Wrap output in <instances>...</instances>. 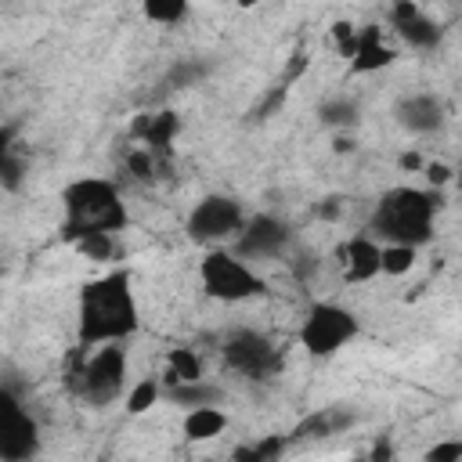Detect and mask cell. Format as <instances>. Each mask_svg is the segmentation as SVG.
Listing matches in <instances>:
<instances>
[{"label": "cell", "instance_id": "obj_17", "mask_svg": "<svg viewBox=\"0 0 462 462\" xmlns=\"http://www.w3.org/2000/svg\"><path fill=\"white\" fill-rule=\"evenodd\" d=\"M191 379H202L199 354L188 350V346H173L170 357H166V383H191Z\"/></svg>", "mask_w": 462, "mask_h": 462}, {"label": "cell", "instance_id": "obj_7", "mask_svg": "<svg viewBox=\"0 0 462 462\" xmlns=\"http://www.w3.org/2000/svg\"><path fill=\"white\" fill-rule=\"evenodd\" d=\"M245 224L242 206L231 195H206L188 213V238L191 242H224L238 235Z\"/></svg>", "mask_w": 462, "mask_h": 462}, {"label": "cell", "instance_id": "obj_25", "mask_svg": "<svg viewBox=\"0 0 462 462\" xmlns=\"http://www.w3.org/2000/svg\"><path fill=\"white\" fill-rule=\"evenodd\" d=\"M332 40H336V51L343 58H350L354 54V40H357V25L354 22H336L332 25Z\"/></svg>", "mask_w": 462, "mask_h": 462}, {"label": "cell", "instance_id": "obj_38", "mask_svg": "<svg viewBox=\"0 0 462 462\" xmlns=\"http://www.w3.org/2000/svg\"><path fill=\"white\" fill-rule=\"evenodd\" d=\"M235 4H238V7H256L260 0H235Z\"/></svg>", "mask_w": 462, "mask_h": 462}, {"label": "cell", "instance_id": "obj_11", "mask_svg": "<svg viewBox=\"0 0 462 462\" xmlns=\"http://www.w3.org/2000/svg\"><path fill=\"white\" fill-rule=\"evenodd\" d=\"M390 22H393V29L401 32V40L411 43V47H419V51L440 43V25H437L433 18H426L415 0H397L393 11H390Z\"/></svg>", "mask_w": 462, "mask_h": 462}, {"label": "cell", "instance_id": "obj_27", "mask_svg": "<svg viewBox=\"0 0 462 462\" xmlns=\"http://www.w3.org/2000/svg\"><path fill=\"white\" fill-rule=\"evenodd\" d=\"M458 458H462V440H444L426 451V462H458Z\"/></svg>", "mask_w": 462, "mask_h": 462}, {"label": "cell", "instance_id": "obj_20", "mask_svg": "<svg viewBox=\"0 0 462 462\" xmlns=\"http://www.w3.org/2000/svg\"><path fill=\"white\" fill-rule=\"evenodd\" d=\"M318 119L328 126H354L357 123V105L350 97H328L318 105Z\"/></svg>", "mask_w": 462, "mask_h": 462}, {"label": "cell", "instance_id": "obj_22", "mask_svg": "<svg viewBox=\"0 0 462 462\" xmlns=\"http://www.w3.org/2000/svg\"><path fill=\"white\" fill-rule=\"evenodd\" d=\"M144 18L159 22V25H177L188 11V0H141Z\"/></svg>", "mask_w": 462, "mask_h": 462}, {"label": "cell", "instance_id": "obj_14", "mask_svg": "<svg viewBox=\"0 0 462 462\" xmlns=\"http://www.w3.org/2000/svg\"><path fill=\"white\" fill-rule=\"evenodd\" d=\"M393 61V51L383 43V29L375 25H365L357 29V40H354V54H350V69L354 72H379Z\"/></svg>", "mask_w": 462, "mask_h": 462}, {"label": "cell", "instance_id": "obj_37", "mask_svg": "<svg viewBox=\"0 0 462 462\" xmlns=\"http://www.w3.org/2000/svg\"><path fill=\"white\" fill-rule=\"evenodd\" d=\"M332 148H336V152H350V148H354V144H350V141H346V137H336V144H332Z\"/></svg>", "mask_w": 462, "mask_h": 462}, {"label": "cell", "instance_id": "obj_2", "mask_svg": "<svg viewBox=\"0 0 462 462\" xmlns=\"http://www.w3.org/2000/svg\"><path fill=\"white\" fill-rule=\"evenodd\" d=\"M61 206H65L61 235L69 242H76L87 231H123L126 227V206H123L116 184H108L101 177L72 180L61 191Z\"/></svg>", "mask_w": 462, "mask_h": 462}, {"label": "cell", "instance_id": "obj_29", "mask_svg": "<svg viewBox=\"0 0 462 462\" xmlns=\"http://www.w3.org/2000/svg\"><path fill=\"white\" fill-rule=\"evenodd\" d=\"M303 69H307V54H303V51H296V54H292V61L285 65V76H282V87H292V83H296V79L303 76Z\"/></svg>", "mask_w": 462, "mask_h": 462}, {"label": "cell", "instance_id": "obj_28", "mask_svg": "<svg viewBox=\"0 0 462 462\" xmlns=\"http://www.w3.org/2000/svg\"><path fill=\"white\" fill-rule=\"evenodd\" d=\"M285 94H289V87H282V83H278V87H274V90H271V94L253 108V119H267L271 112H278V108H282V101H285Z\"/></svg>", "mask_w": 462, "mask_h": 462}, {"label": "cell", "instance_id": "obj_33", "mask_svg": "<svg viewBox=\"0 0 462 462\" xmlns=\"http://www.w3.org/2000/svg\"><path fill=\"white\" fill-rule=\"evenodd\" d=\"M314 213H318L321 220H336V217L343 213V206H339V199H325V202L314 206Z\"/></svg>", "mask_w": 462, "mask_h": 462}, {"label": "cell", "instance_id": "obj_23", "mask_svg": "<svg viewBox=\"0 0 462 462\" xmlns=\"http://www.w3.org/2000/svg\"><path fill=\"white\" fill-rule=\"evenodd\" d=\"M155 401H159V383H155V379H141V383L130 390V397H126V411H130V415H141V411H148Z\"/></svg>", "mask_w": 462, "mask_h": 462}, {"label": "cell", "instance_id": "obj_12", "mask_svg": "<svg viewBox=\"0 0 462 462\" xmlns=\"http://www.w3.org/2000/svg\"><path fill=\"white\" fill-rule=\"evenodd\" d=\"M379 242L368 235H354L339 245V260H343V274L346 282H368L379 274Z\"/></svg>", "mask_w": 462, "mask_h": 462}, {"label": "cell", "instance_id": "obj_16", "mask_svg": "<svg viewBox=\"0 0 462 462\" xmlns=\"http://www.w3.org/2000/svg\"><path fill=\"white\" fill-rule=\"evenodd\" d=\"M224 397L220 386L206 383V379H191V383H170V401L184 404V408H199V404H217Z\"/></svg>", "mask_w": 462, "mask_h": 462}, {"label": "cell", "instance_id": "obj_30", "mask_svg": "<svg viewBox=\"0 0 462 462\" xmlns=\"http://www.w3.org/2000/svg\"><path fill=\"white\" fill-rule=\"evenodd\" d=\"M0 184H4V188H18V184H22V162H14L11 155H7L4 166H0Z\"/></svg>", "mask_w": 462, "mask_h": 462}, {"label": "cell", "instance_id": "obj_9", "mask_svg": "<svg viewBox=\"0 0 462 462\" xmlns=\"http://www.w3.org/2000/svg\"><path fill=\"white\" fill-rule=\"evenodd\" d=\"M224 361L235 372L249 375V379H260V375H267V372L278 368V354H274L271 339L260 336V332H253V328H235L224 339Z\"/></svg>", "mask_w": 462, "mask_h": 462}, {"label": "cell", "instance_id": "obj_18", "mask_svg": "<svg viewBox=\"0 0 462 462\" xmlns=\"http://www.w3.org/2000/svg\"><path fill=\"white\" fill-rule=\"evenodd\" d=\"M177 130H180L177 112H155V116L148 119V130H144V137H141V141H144L148 148H155V152H166V148L173 144Z\"/></svg>", "mask_w": 462, "mask_h": 462}, {"label": "cell", "instance_id": "obj_3", "mask_svg": "<svg viewBox=\"0 0 462 462\" xmlns=\"http://www.w3.org/2000/svg\"><path fill=\"white\" fill-rule=\"evenodd\" d=\"M433 209L437 195L422 188H390L372 213V231L386 242L401 245H422L433 235Z\"/></svg>", "mask_w": 462, "mask_h": 462}, {"label": "cell", "instance_id": "obj_35", "mask_svg": "<svg viewBox=\"0 0 462 462\" xmlns=\"http://www.w3.org/2000/svg\"><path fill=\"white\" fill-rule=\"evenodd\" d=\"M419 166H422V159H419L415 152H404V155H401V170H419Z\"/></svg>", "mask_w": 462, "mask_h": 462}, {"label": "cell", "instance_id": "obj_15", "mask_svg": "<svg viewBox=\"0 0 462 462\" xmlns=\"http://www.w3.org/2000/svg\"><path fill=\"white\" fill-rule=\"evenodd\" d=\"M224 426H227V415L213 404L188 408V415H184V437L188 440H213L217 433H224Z\"/></svg>", "mask_w": 462, "mask_h": 462}, {"label": "cell", "instance_id": "obj_34", "mask_svg": "<svg viewBox=\"0 0 462 462\" xmlns=\"http://www.w3.org/2000/svg\"><path fill=\"white\" fill-rule=\"evenodd\" d=\"M148 119H152V116H148V112H141V116L130 123V137H137V141H141V137H144V130H148Z\"/></svg>", "mask_w": 462, "mask_h": 462}, {"label": "cell", "instance_id": "obj_21", "mask_svg": "<svg viewBox=\"0 0 462 462\" xmlns=\"http://www.w3.org/2000/svg\"><path fill=\"white\" fill-rule=\"evenodd\" d=\"M72 245H76L87 260H112V253H116L112 231H87V235H79Z\"/></svg>", "mask_w": 462, "mask_h": 462}, {"label": "cell", "instance_id": "obj_4", "mask_svg": "<svg viewBox=\"0 0 462 462\" xmlns=\"http://www.w3.org/2000/svg\"><path fill=\"white\" fill-rule=\"evenodd\" d=\"M123 383H126V350L116 346V339L101 343L97 354H90L87 361H79L72 372H69V386L79 401L101 408V404H112L119 393H123Z\"/></svg>", "mask_w": 462, "mask_h": 462}, {"label": "cell", "instance_id": "obj_36", "mask_svg": "<svg viewBox=\"0 0 462 462\" xmlns=\"http://www.w3.org/2000/svg\"><path fill=\"white\" fill-rule=\"evenodd\" d=\"M7 148H11V130L0 126V166H4V159H7Z\"/></svg>", "mask_w": 462, "mask_h": 462}, {"label": "cell", "instance_id": "obj_32", "mask_svg": "<svg viewBox=\"0 0 462 462\" xmlns=\"http://www.w3.org/2000/svg\"><path fill=\"white\" fill-rule=\"evenodd\" d=\"M426 180H430L433 188L448 184V180H451V166H448V162H426Z\"/></svg>", "mask_w": 462, "mask_h": 462}, {"label": "cell", "instance_id": "obj_10", "mask_svg": "<svg viewBox=\"0 0 462 462\" xmlns=\"http://www.w3.org/2000/svg\"><path fill=\"white\" fill-rule=\"evenodd\" d=\"M285 245H289V227L271 213L245 220L242 231L235 235V256H278Z\"/></svg>", "mask_w": 462, "mask_h": 462}, {"label": "cell", "instance_id": "obj_6", "mask_svg": "<svg viewBox=\"0 0 462 462\" xmlns=\"http://www.w3.org/2000/svg\"><path fill=\"white\" fill-rule=\"evenodd\" d=\"M199 278H202V289L213 300H224V303H238V300H249V296L263 292V282L235 253H224V249H213L209 256H202Z\"/></svg>", "mask_w": 462, "mask_h": 462}, {"label": "cell", "instance_id": "obj_31", "mask_svg": "<svg viewBox=\"0 0 462 462\" xmlns=\"http://www.w3.org/2000/svg\"><path fill=\"white\" fill-rule=\"evenodd\" d=\"M202 72H206L202 65H188V61H184V65H177V69L170 72V79H173L177 87H184V83H191V79H199Z\"/></svg>", "mask_w": 462, "mask_h": 462}, {"label": "cell", "instance_id": "obj_19", "mask_svg": "<svg viewBox=\"0 0 462 462\" xmlns=\"http://www.w3.org/2000/svg\"><path fill=\"white\" fill-rule=\"evenodd\" d=\"M415 267V245H401V242H390L379 249V274H408Z\"/></svg>", "mask_w": 462, "mask_h": 462}, {"label": "cell", "instance_id": "obj_1", "mask_svg": "<svg viewBox=\"0 0 462 462\" xmlns=\"http://www.w3.org/2000/svg\"><path fill=\"white\" fill-rule=\"evenodd\" d=\"M137 328V300L130 289V274L116 271L97 282H87L79 292V343L97 346L108 339H123Z\"/></svg>", "mask_w": 462, "mask_h": 462}, {"label": "cell", "instance_id": "obj_26", "mask_svg": "<svg viewBox=\"0 0 462 462\" xmlns=\"http://www.w3.org/2000/svg\"><path fill=\"white\" fill-rule=\"evenodd\" d=\"M126 170H130L137 180H152L155 162H152V155H148L144 148H137V152H130V155H126Z\"/></svg>", "mask_w": 462, "mask_h": 462}, {"label": "cell", "instance_id": "obj_13", "mask_svg": "<svg viewBox=\"0 0 462 462\" xmlns=\"http://www.w3.org/2000/svg\"><path fill=\"white\" fill-rule=\"evenodd\" d=\"M397 123L411 134H433L444 123V105L433 94H411L397 101Z\"/></svg>", "mask_w": 462, "mask_h": 462}, {"label": "cell", "instance_id": "obj_8", "mask_svg": "<svg viewBox=\"0 0 462 462\" xmlns=\"http://www.w3.org/2000/svg\"><path fill=\"white\" fill-rule=\"evenodd\" d=\"M40 451V430L11 390H0V458L22 462Z\"/></svg>", "mask_w": 462, "mask_h": 462}, {"label": "cell", "instance_id": "obj_5", "mask_svg": "<svg viewBox=\"0 0 462 462\" xmlns=\"http://www.w3.org/2000/svg\"><path fill=\"white\" fill-rule=\"evenodd\" d=\"M357 336V314L339 303H314L300 325V343L314 357H328Z\"/></svg>", "mask_w": 462, "mask_h": 462}, {"label": "cell", "instance_id": "obj_24", "mask_svg": "<svg viewBox=\"0 0 462 462\" xmlns=\"http://www.w3.org/2000/svg\"><path fill=\"white\" fill-rule=\"evenodd\" d=\"M285 444H289L285 437H271V440H263V444H256V448H238L235 458H256V462H263V458H278Z\"/></svg>", "mask_w": 462, "mask_h": 462}]
</instances>
